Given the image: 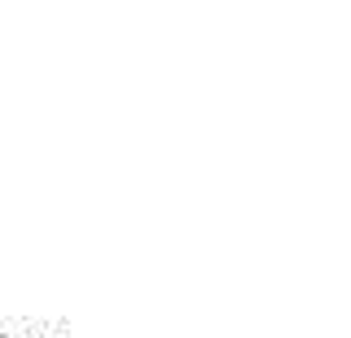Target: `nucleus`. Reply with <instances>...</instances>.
I'll list each match as a JSON object with an SVG mask.
<instances>
[]
</instances>
